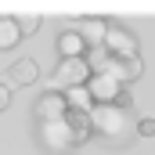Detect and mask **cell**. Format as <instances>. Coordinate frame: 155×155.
<instances>
[{
    "label": "cell",
    "instance_id": "cell-1",
    "mask_svg": "<svg viewBox=\"0 0 155 155\" xmlns=\"http://www.w3.org/2000/svg\"><path fill=\"white\" fill-rule=\"evenodd\" d=\"M90 126H97V134L108 137V141H116V137L126 141V134H123V126H126V108H116V105H94Z\"/></svg>",
    "mask_w": 155,
    "mask_h": 155
},
{
    "label": "cell",
    "instance_id": "cell-2",
    "mask_svg": "<svg viewBox=\"0 0 155 155\" xmlns=\"http://www.w3.org/2000/svg\"><path fill=\"white\" fill-rule=\"evenodd\" d=\"M105 51H108V58H134L137 54V40L130 29H123V25H112L108 22V33H105V43H101Z\"/></svg>",
    "mask_w": 155,
    "mask_h": 155
},
{
    "label": "cell",
    "instance_id": "cell-3",
    "mask_svg": "<svg viewBox=\"0 0 155 155\" xmlns=\"http://www.w3.org/2000/svg\"><path fill=\"white\" fill-rule=\"evenodd\" d=\"M87 90H90L94 105H116L119 94H123V83H116L112 76H105V72H90V79H87Z\"/></svg>",
    "mask_w": 155,
    "mask_h": 155
},
{
    "label": "cell",
    "instance_id": "cell-4",
    "mask_svg": "<svg viewBox=\"0 0 155 155\" xmlns=\"http://www.w3.org/2000/svg\"><path fill=\"white\" fill-rule=\"evenodd\" d=\"M65 112H69V105H65V97L54 94V90L40 94V101L33 105V119H36V123H58V119H65Z\"/></svg>",
    "mask_w": 155,
    "mask_h": 155
},
{
    "label": "cell",
    "instance_id": "cell-5",
    "mask_svg": "<svg viewBox=\"0 0 155 155\" xmlns=\"http://www.w3.org/2000/svg\"><path fill=\"white\" fill-rule=\"evenodd\" d=\"M90 79V69L83 58H61L58 72H54V87H83Z\"/></svg>",
    "mask_w": 155,
    "mask_h": 155
},
{
    "label": "cell",
    "instance_id": "cell-6",
    "mask_svg": "<svg viewBox=\"0 0 155 155\" xmlns=\"http://www.w3.org/2000/svg\"><path fill=\"white\" fill-rule=\"evenodd\" d=\"M141 72H144L141 54H134V58H108V65H105V76H112L116 83H134Z\"/></svg>",
    "mask_w": 155,
    "mask_h": 155
},
{
    "label": "cell",
    "instance_id": "cell-7",
    "mask_svg": "<svg viewBox=\"0 0 155 155\" xmlns=\"http://www.w3.org/2000/svg\"><path fill=\"white\" fill-rule=\"evenodd\" d=\"M36 79H40L36 58H18V61L7 69V83H11V87H29V83H36Z\"/></svg>",
    "mask_w": 155,
    "mask_h": 155
},
{
    "label": "cell",
    "instance_id": "cell-8",
    "mask_svg": "<svg viewBox=\"0 0 155 155\" xmlns=\"http://www.w3.org/2000/svg\"><path fill=\"white\" fill-rule=\"evenodd\" d=\"M65 126H69L72 144H83V141L94 134V126H90V112H65Z\"/></svg>",
    "mask_w": 155,
    "mask_h": 155
},
{
    "label": "cell",
    "instance_id": "cell-9",
    "mask_svg": "<svg viewBox=\"0 0 155 155\" xmlns=\"http://www.w3.org/2000/svg\"><path fill=\"white\" fill-rule=\"evenodd\" d=\"M83 54H87L83 36L79 33H61V40H58V58H83Z\"/></svg>",
    "mask_w": 155,
    "mask_h": 155
},
{
    "label": "cell",
    "instance_id": "cell-10",
    "mask_svg": "<svg viewBox=\"0 0 155 155\" xmlns=\"http://www.w3.org/2000/svg\"><path fill=\"white\" fill-rule=\"evenodd\" d=\"M105 33H108V22L105 18H87L83 22V43L87 47H101L105 43Z\"/></svg>",
    "mask_w": 155,
    "mask_h": 155
},
{
    "label": "cell",
    "instance_id": "cell-11",
    "mask_svg": "<svg viewBox=\"0 0 155 155\" xmlns=\"http://www.w3.org/2000/svg\"><path fill=\"white\" fill-rule=\"evenodd\" d=\"M22 43V33H18V25H15V15H4L0 18V51H11V47H18Z\"/></svg>",
    "mask_w": 155,
    "mask_h": 155
},
{
    "label": "cell",
    "instance_id": "cell-12",
    "mask_svg": "<svg viewBox=\"0 0 155 155\" xmlns=\"http://www.w3.org/2000/svg\"><path fill=\"white\" fill-rule=\"evenodd\" d=\"M65 105H69V112H90V108H94V97H90L87 87H69Z\"/></svg>",
    "mask_w": 155,
    "mask_h": 155
},
{
    "label": "cell",
    "instance_id": "cell-13",
    "mask_svg": "<svg viewBox=\"0 0 155 155\" xmlns=\"http://www.w3.org/2000/svg\"><path fill=\"white\" fill-rule=\"evenodd\" d=\"M15 25H18V33H22V36H33V33L40 29V15H33V11L15 15Z\"/></svg>",
    "mask_w": 155,
    "mask_h": 155
},
{
    "label": "cell",
    "instance_id": "cell-14",
    "mask_svg": "<svg viewBox=\"0 0 155 155\" xmlns=\"http://www.w3.org/2000/svg\"><path fill=\"white\" fill-rule=\"evenodd\" d=\"M137 137H155V119L152 116H144L137 123Z\"/></svg>",
    "mask_w": 155,
    "mask_h": 155
},
{
    "label": "cell",
    "instance_id": "cell-15",
    "mask_svg": "<svg viewBox=\"0 0 155 155\" xmlns=\"http://www.w3.org/2000/svg\"><path fill=\"white\" fill-rule=\"evenodd\" d=\"M11 105V90H7V83H0V112Z\"/></svg>",
    "mask_w": 155,
    "mask_h": 155
}]
</instances>
